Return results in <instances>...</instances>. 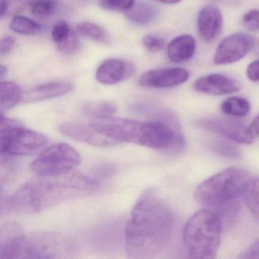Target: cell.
Wrapping results in <instances>:
<instances>
[{"label":"cell","mask_w":259,"mask_h":259,"mask_svg":"<svg viewBox=\"0 0 259 259\" xmlns=\"http://www.w3.org/2000/svg\"><path fill=\"white\" fill-rule=\"evenodd\" d=\"M174 228L170 209L154 189H148L135 204L125 226L128 257L142 259L157 255L167 246Z\"/></svg>","instance_id":"obj_1"},{"label":"cell","mask_w":259,"mask_h":259,"mask_svg":"<svg viewBox=\"0 0 259 259\" xmlns=\"http://www.w3.org/2000/svg\"><path fill=\"white\" fill-rule=\"evenodd\" d=\"M19 188L6 201L8 211L33 214L72 200L89 196L96 183L86 176L69 172L55 177H39Z\"/></svg>","instance_id":"obj_2"},{"label":"cell","mask_w":259,"mask_h":259,"mask_svg":"<svg viewBox=\"0 0 259 259\" xmlns=\"http://www.w3.org/2000/svg\"><path fill=\"white\" fill-rule=\"evenodd\" d=\"M72 239L55 232L24 234L17 224H6L0 233V258H63L73 255Z\"/></svg>","instance_id":"obj_3"},{"label":"cell","mask_w":259,"mask_h":259,"mask_svg":"<svg viewBox=\"0 0 259 259\" xmlns=\"http://www.w3.org/2000/svg\"><path fill=\"white\" fill-rule=\"evenodd\" d=\"M90 125L116 142L162 149L171 146L175 142L174 130L161 121H138L110 117L95 119Z\"/></svg>","instance_id":"obj_4"},{"label":"cell","mask_w":259,"mask_h":259,"mask_svg":"<svg viewBox=\"0 0 259 259\" xmlns=\"http://www.w3.org/2000/svg\"><path fill=\"white\" fill-rule=\"evenodd\" d=\"M251 176L245 169L230 167L201 183L195 192L197 202L205 207L224 210L237 207Z\"/></svg>","instance_id":"obj_5"},{"label":"cell","mask_w":259,"mask_h":259,"mask_svg":"<svg viewBox=\"0 0 259 259\" xmlns=\"http://www.w3.org/2000/svg\"><path fill=\"white\" fill-rule=\"evenodd\" d=\"M223 221L208 209L192 215L183 230V242L191 258H215L221 245Z\"/></svg>","instance_id":"obj_6"},{"label":"cell","mask_w":259,"mask_h":259,"mask_svg":"<svg viewBox=\"0 0 259 259\" xmlns=\"http://www.w3.org/2000/svg\"><path fill=\"white\" fill-rule=\"evenodd\" d=\"M0 150L7 156H26L41 149L48 139L45 135L25 128L19 121L0 118Z\"/></svg>","instance_id":"obj_7"},{"label":"cell","mask_w":259,"mask_h":259,"mask_svg":"<svg viewBox=\"0 0 259 259\" xmlns=\"http://www.w3.org/2000/svg\"><path fill=\"white\" fill-rule=\"evenodd\" d=\"M79 153L66 143H57L45 149L33 161L31 169L38 177H55L71 172L81 163Z\"/></svg>","instance_id":"obj_8"},{"label":"cell","mask_w":259,"mask_h":259,"mask_svg":"<svg viewBox=\"0 0 259 259\" xmlns=\"http://www.w3.org/2000/svg\"><path fill=\"white\" fill-rule=\"evenodd\" d=\"M254 38L244 33H235L224 38L213 56L214 64H232L239 61L252 51Z\"/></svg>","instance_id":"obj_9"},{"label":"cell","mask_w":259,"mask_h":259,"mask_svg":"<svg viewBox=\"0 0 259 259\" xmlns=\"http://www.w3.org/2000/svg\"><path fill=\"white\" fill-rule=\"evenodd\" d=\"M197 125L237 143L251 144L253 142L247 133V127L242 122L236 119L230 118H210L201 119L197 122Z\"/></svg>","instance_id":"obj_10"},{"label":"cell","mask_w":259,"mask_h":259,"mask_svg":"<svg viewBox=\"0 0 259 259\" xmlns=\"http://www.w3.org/2000/svg\"><path fill=\"white\" fill-rule=\"evenodd\" d=\"M189 78L187 70L181 68L155 69L145 72L139 80V84L150 89H166L186 82Z\"/></svg>","instance_id":"obj_11"},{"label":"cell","mask_w":259,"mask_h":259,"mask_svg":"<svg viewBox=\"0 0 259 259\" xmlns=\"http://www.w3.org/2000/svg\"><path fill=\"white\" fill-rule=\"evenodd\" d=\"M57 130L62 135L66 137L95 147L106 148V147L113 146L117 143L113 139L99 133L92 125H84L80 122H63L58 125Z\"/></svg>","instance_id":"obj_12"},{"label":"cell","mask_w":259,"mask_h":259,"mask_svg":"<svg viewBox=\"0 0 259 259\" xmlns=\"http://www.w3.org/2000/svg\"><path fill=\"white\" fill-rule=\"evenodd\" d=\"M134 72V65L130 62L120 59H108L98 67L96 79L101 84L113 85L130 78Z\"/></svg>","instance_id":"obj_13"},{"label":"cell","mask_w":259,"mask_h":259,"mask_svg":"<svg viewBox=\"0 0 259 259\" xmlns=\"http://www.w3.org/2000/svg\"><path fill=\"white\" fill-rule=\"evenodd\" d=\"M223 27V16L216 6L203 7L197 18V28L200 37L205 42H212L218 37Z\"/></svg>","instance_id":"obj_14"},{"label":"cell","mask_w":259,"mask_h":259,"mask_svg":"<svg viewBox=\"0 0 259 259\" xmlns=\"http://www.w3.org/2000/svg\"><path fill=\"white\" fill-rule=\"evenodd\" d=\"M194 88L197 92L216 96L230 95L240 90L231 78L221 74H209L201 77L195 81Z\"/></svg>","instance_id":"obj_15"},{"label":"cell","mask_w":259,"mask_h":259,"mask_svg":"<svg viewBox=\"0 0 259 259\" xmlns=\"http://www.w3.org/2000/svg\"><path fill=\"white\" fill-rule=\"evenodd\" d=\"M73 86L67 81H56L35 86L23 93L22 102L35 103L54 99L72 92Z\"/></svg>","instance_id":"obj_16"},{"label":"cell","mask_w":259,"mask_h":259,"mask_svg":"<svg viewBox=\"0 0 259 259\" xmlns=\"http://www.w3.org/2000/svg\"><path fill=\"white\" fill-rule=\"evenodd\" d=\"M195 51V39L190 34H183L169 42L167 46V57L172 63H183L191 60Z\"/></svg>","instance_id":"obj_17"},{"label":"cell","mask_w":259,"mask_h":259,"mask_svg":"<svg viewBox=\"0 0 259 259\" xmlns=\"http://www.w3.org/2000/svg\"><path fill=\"white\" fill-rule=\"evenodd\" d=\"M51 36L56 46L64 54H71L79 46L78 35L66 22H60L54 25Z\"/></svg>","instance_id":"obj_18"},{"label":"cell","mask_w":259,"mask_h":259,"mask_svg":"<svg viewBox=\"0 0 259 259\" xmlns=\"http://www.w3.org/2000/svg\"><path fill=\"white\" fill-rule=\"evenodd\" d=\"M23 93L21 88L13 81H2L0 84V110L1 113L13 109L22 101Z\"/></svg>","instance_id":"obj_19"},{"label":"cell","mask_w":259,"mask_h":259,"mask_svg":"<svg viewBox=\"0 0 259 259\" xmlns=\"http://www.w3.org/2000/svg\"><path fill=\"white\" fill-rule=\"evenodd\" d=\"M158 15V10L155 7L148 3L135 4L131 10L125 12V17L135 25L145 26L155 20Z\"/></svg>","instance_id":"obj_20"},{"label":"cell","mask_w":259,"mask_h":259,"mask_svg":"<svg viewBox=\"0 0 259 259\" xmlns=\"http://www.w3.org/2000/svg\"><path fill=\"white\" fill-rule=\"evenodd\" d=\"M116 111V106L107 101L87 103L82 107V113L84 116L95 120L111 117Z\"/></svg>","instance_id":"obj_21"},{"label":"cell","mask_w":259,"mask_h":259,"mask_svg":"<svg viewBox=\"0 0 259 259\" xmlns=\"http://www.w3.org/2000/svg\"><path fill=\"white\" fill-rule=\"evenodd\" d=\"M221 111L233 117H243L248 114L250 104L246 99L240 97H230L221 104Z\"/></svg>","instance_id":"obj_22"},{"label":"cell","mask_w":259,"mask_h":259,"mask_svg":"<svg viewBox=\"0 0 259 259\" xmlns=\"http://www.w3.org/2000/svg\"><path fill=\"white\" fill-rule=\"evenodd\" d=\"M77 31L81 36H84L98 43L104 44V45L110 44V37L107 31L102 27L93 22H81L77 25Z\"/></svg>","instance_id":"obj_23"},{"label":"cell","mask_w":259,"mask_h":259,"mask_svg":"<svg viewBox=\"0 0 259 259\" xmlns=\"http://www.w3.org/2000/svg\"><path fill=\"white\" fill-rule=\"evenodd\" d=\"M244 198L250 213L259 221V177L249 180L244 192Z\"/></svg>","instance_id":"obj_24"},{"label":"cell","mask_w":259,"mask_h":259,"mask_svg":"<svg viewBox=\"0 0 259 259\" xmlns=\"http://www.w3.org/2000/svg\"><path fill=\"white\" fill-rule=\"evenodd\" d=\"M25 5L37 17H49L57 11L58 3L57 0H25Z\"/></svg>","instance_id":"obj_25"},{"label":"cell","mask_w":259,"mask_h":259,"mask_svg":"<svg viewBox=\"0 0 259 259\" xmlns=\"http://www.w3.org/2000/svg\"><path fill=\"white\" fill-rule=\"evenodd\" d=\"M10 28L16 34L31 36L41 30V25L31 19L22 16H16L10 23Z\"/></svg>","instance_id":"obj_26"},{"label":"cell","mask_w":259,"mask_h":259,"mask_svg":"<svg viewBox=\"0 0 259 259\" xmlns=\"http://www.w3.org/2000/svg\"><path fill=\"white\" fill-rule=\"evenodd\" d=\"M100 5L107 10L128 11L135 5V0H99Z\"/></svg>","instance_id":"obj_27"},{"label":"cell","mask_w":259,"mask_h":259,"mask_svg":"<svg viewBox=\"0 0 259 259\" xmlns=\"http://www.w3.org/2000/svg\"><path fill=\"white\" fill-rule=\"evenodd\" d=\"M212 148L215 152L223 157H230V158H238L240 157L239 150L236 147L227 143V142H215L212 146Z\"/></svg>","instance_id":"obj_28"},{"label":"cell","mask_w":259,"mask_h":259,"mask_svg":"<svg viewBox=\"0 0 259 259\" xmlns=\"http://www.w3.org/2000/svg\"><path fill=\"white\" fill-rule=\"evenodd\" d=\"M142 44L147 51L152 54H155V53L160 52L164 48L166 42L164 39L161 37L154 35H145L142 38Z\"/></svg>","instance_id":"obj_29"},{"label":"cell","mask_w":259,"mask_h":259,"mask_svg":"<svg viewBox=\"0 0 259 259\" xmlns=\"http://www.w3.org/2000/svg\"><path fill=\"white\" fill-rule=\"evenodd\" d=\"M242 25L248 31H259V10H251L247 12L242 19Z\"/></svg>","instance_id":"obj_30"},{"label":"cell","mask_w":259,"mask_h":259,"mask_svg":"<svg viewBox=\"0 0 259 259\" xmlns=\"http://www.w3.org/2000/svg\"><path fill=\"white\" fill-rule=\"evenodd\" d=\"M16 45V39L12 36H6L1 39L0 42V54L1 55H6L10 54L14 49Z\"/></svg>","instance_id":"obj_31"},{"label":"cell","mask_w":259,"mask_h":259,"mask_svg":"<svg viewBox=\"0 0 259 259\" xmlns=\"http://www.w3.org/2000/svg\"><path fill=\"white\" fill-rule=\"evenodd\" d=\"M239 258L259 259V239L254 242L246 251L239 254Z\"/></svg>","instance_id":"obj_32"},{"label":"cell","mask_w":259,"mask_h":259,"mask_svg":"<svg viewBox=\"0 0 259 259\" xmlns=\"http://www.w3.org/2000/svg\"><path fill=\"white\" fill-rule=\"evenodd\" d=\"M246 75L250 81L254 82L259 81V60L248 65L246 69Z\"/></svg>","instance_id":"obj_33"},{"label":"cell","mask_w":259,"mask_h":259,"mask_svg":"<svg viewBox=\"0 0 259 259\" xmlns=\"http://www.w3.org/2000/svg\"><path fill=\"white\" fill-rule=\"evenodd\" d=\"M247 133L248 136L254 140L259 137V114L253 119L252 122L247 127Z\"/></svg>","instance_id":"obj_34"},{"label":"cell","mask_w":259,"mask_h":259,"mask_svg":"<svg viewBox=\"0 0 259 259\" xmlns=\"http://www.w3.org/2000/svg\"><path fill=\"white\" fill-rule=\"evenodd\" d=\"M10 4L8 0H0V18L3 19L8 13Z\"/></svg>","instance_id":"obj_35"},{"label":"cell","mask_w":259,"mask_h":259,"mask_svg":"<svg viewBox=\"0 0 259 259\" xmlns=\"http://www.w3.org/2000/svg\"><path fill=\"white\" fill-rule=\"evenodd\" d=\"M155 1L160 4H166V5H176L180 4L182 0H155Z\"/></svg>","instance_id":"obj_36"},{"label":"cell","mask_w":259,"mask_h":259,"mask_svg":"<svg viewBox=\"0 0 259 259\" xmlns=\"http://www.w3.org/2000/svg\"><path fill=\"white\" fill-rule=\"evenodd\" d=\"M7 75V69L4 66H1L0 67V78L1 80L4 79V77Z\"/></svg>","instance_id":"obj_37"},{"label":"cell","mask_w":259,"mask_h":259,"mask_svg":"<svg viewBox=\"0 0 259 259\" xmlns=\"http://www.w3.org/2000/svg\"><path fill=\"white\" fill-rule=\"evenodd\" d=\"M211 1H219V0H211Z\"/></svg>","instance_id":"obj_38"}]
</instances>
